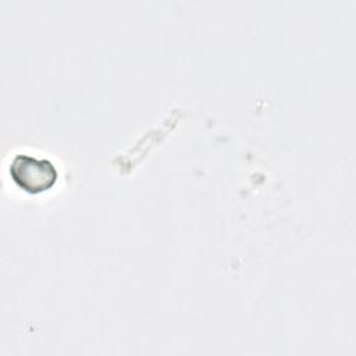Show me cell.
Returning a JSON list of instances; mask_svg holds the SVG:
<instances>
[{"mask_svg": "<svg viewBox=\"0 0 356 356\" xmlns=\"http://www.w3.org/2000/svg\"><path fill=\"white\" fill-rule=\"evenodd\" d=\"M8 172L13 181L29 193H39L50 189L58 177L57 168L47 159L19 153L10 163Z\"/></svg>", "mask_w": 356, "mask_h": 356, "instance_id": "obj_1", "label": "cell"}]
</instances>
